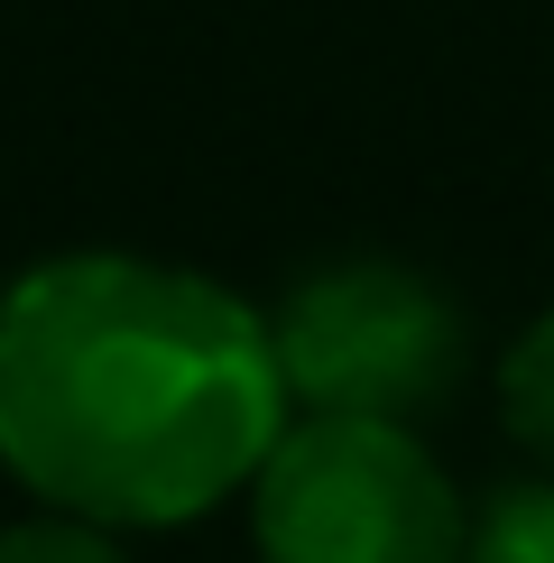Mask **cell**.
<instances>
[{
  "label": "cell",
  "mask_w": 554,
  "mask_h": 563,
  "mask_svg": "<svg viewBox=\"0 0 554 563\" xmlns=\"http://www.w3.org/2000/svg\"><path fill=\"white\" fill-rule=\"evenodd\" d=\"M268 314L138 250H65L0 287V472L111 536L195 527L287 434Z\"/></svg>",
  "instance_id": "1"
},
{
  "label": "cell",
  "mask_w": 554,
  "mask_h": 563,
  "mask_svg": "<svg viewBox=\"0 0 554 563\" xmlns=\"http://www.w3.org/2000/svg\"><path fill=\"white\" fill-rule=\"evenodd\" d=\"M259 563H462L472 508L416 426L287 416L250 481Z\"/></svg>",
  "instance_id": "2"
},
{
  "label": "cell",
  "mask_w": 554,
  "mask_h": 563,
  "mask_svg": "<svg viewBox=\"0 0 554 563\" xmlns=\"http://www.w3.org/2000/svg\"><path fill=\"white\" fill-rule=\"evenodd\" d=\"M268 351L296 416H388L416 426L462 388L472 323L407 260H333L296 277L268 314Z\"/></svg>",
  "instance_id": "3"
},
{
  "label": "cell",
  "mask_w": 554,
  "mask_h": 563,
  "mask_svg": "<svg viewBox=\"0 0 554 563\" xmlns=\"http://www.w3.org/2000/svg\"><path fill=\"white\" fill-rule=\"evenodd\" d=\"M499 426H508L518 453H536L554 472V305L508 342V361H499Z\"/></svg>",
  "instance_id": "4"
},
{
  "label": "cell",
  "mask_w": 554,
  "mask_h": 563,
  "mask_svg": "<svg viewBox=\"0 0 554 563\" xmlns=\"http://www.w3.org/2000/svg\"><path fill=\"white\" fill-rule=\"evenodd\" d=\"M462 563H554V472L508 481L490 508H472V554Z\"/></svg>",
  "instance_id": "5"
},
{
  "label": "cell",
  "mask_w": 554,
  "mask_h": 563,
  "mask_svg": "<svg viewBox=\"0 0 554 563\" xmlns=\"http://www.w3.org/2000/svg\"><path fill=\"white\" fill-rule=\"evenodd\" d=\"M0 563H130V554H121L111 527L65 518V508H37V518L0 527Z\"/></svg>",
  "instance_id": "6"
}]
</instances>
